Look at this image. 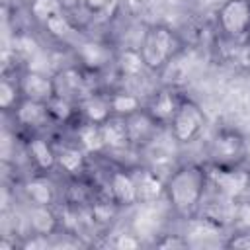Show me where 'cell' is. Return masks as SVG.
Listing matches in <instances>:
<instances>
[{"label": "cell", "mask_w": 250, "mask_h": 250, "mask_svg": "<svg viewBox=\"0 0 250 250\" xmlns=\"http://www.w3.org/2000/svg\"><path fill=\"white\" fill-rule=\"evenodd\" d=\"M209 189V168L201 162H184L164 180V199L170 213L178 219L191 221L201 213Z\"/></svg>", "instance_id": "6da1fadb"}, {"label": "cell", "mask_w": 250, "mask_h": 250, "mask_svg": "<svg viewBox=\"0 0 250 250\" xmlns=\"http://www.w3.org/2000/svg\"><path fill=\"white\" fill-rule=\"evenodd\" d=\"M184 49H186L184 37L166 23L146 25L139 43V53L148 72L164 70L176 57L184 53Z\"/></svg>", "instance_id": "7a4b0ae2"}, {"label": "cell", "mask_w": 250, "mask_h": 250, "mask_svg": "<svg viewBox=\"0 0 250 250\" xmlns=\"http://www.w3.org/2000/svg\"><path fill=\"white\" fill-rule=\"evenodd\" d=\"M219 35L238 47L250 45V0H225L215 14Z\"/></svg>", "instance_id": "3957f363"}, {"label": "cell", "mask_w": 250, "mask_h": 250, "mask_svg": "<svg viewBox=\"0 0 250 250\" xmlns=\"http://www.w3.org/2000/svg\"><path fill=\"white\" fill-rule=\"evenodd\" d=\"M248 148L240 131L232 127H219L209 143L207 164L213 168H236L244 166Z\"/></svg>", "instance_id": "277c9868"}, {"label": "cell", "mask_w": 250, "mask_h": 250, "mask_svg": "<svg viewBox=\"0 0 250 250\" xmlns=\"http://www.w3.org/2000/svg\"><path fill=\"white\" fill-rule=\"evenodd\" d=\"M205 125H207L205 111L201 109V105L197 102H193L189 96H186L182 105L178 107L174 119L168 125V133H170L172 141H176L178 145H189L201 135Z\"/></svg>", "instance_id": "5b68a950"}, {"label": "cell", "mask_w": 250, "mask_h": 250, "mask_svg": "<svg viewBox=\"0 0 250 250\" xmlns=\"http://www.w3.org/2000/svg\"><path fill=\"white\" fill-rule=\"evenodd\" d=\"M90 70H86L82 64H68L59 68L53 74V86H55V96L72 100V102H80L84 96H88L90 92H94L92 82H90Z\"/></svg>", "instance_id": "8992f818"}, {"label": "cell", "mask_w": 250, "mask_h": 250, "mask_svg": "<svg viewBox=\"0 0 250 250\" xmlns=\"http://www.w3.org/2000/svg\"><path fill=\"white\" fill-rule=\"evenodd\" d=\"M207 168H209V188H215L221 197L234 201L250 189V172L244 166L213 168L207 164Z\"/></svg>", "instance_id": "52a82bcc"}, {"label": "cell", "mask_w": 250, "mask_h": 250, "mask_svg": "<svg viewBox=\"0 0 250 250\" xmlns=\"http://www.w3.org/2000/svg\"><path fill=\"white\" fill-rule=\"evenodd\" d=\"M186 96L188 94H184L176 86H162V88L154 90L152 96L146 100L145 111L154 119V123L160 129H168L170 121L174 119V115H176V111L182 105Z\"/></svg>", "instance_id": "ba28073f"}, {"label": "cell", "mask_w": 250, "mask_h": 250, "mask_svg": "<svg viewBox=\"0 0 250 250\" xmlns=\"http://www.w3.org/2000/svg\"><path fill=\"white\" fill-rule=\"evenodd\" d=\"M105 195L115 205H119L121 209L137 205L139 197H137V186H135L133 170L131 168H113L111 172H107Z\"/></svg>", "instance_id": "9c48e42d"}, {"label": "cell", "mask_w": 250, "mask_h": 250, "mask_svg": "<svg viewBox=\"0 0 250 250\" xmlns=\"http://www.w3.org/2000/svg\"><path fill=\"white\" fill-rule=\"evenodd\" d=\"M12 117H14L16 125L21 131H25L27 135L41 133L43 129L53 125V119H51L47 104L45 102H35V100H25V98L14 109Z\"/></svg>", "instance_id": "30bf717a"}, {"label": "cell", "mask_w": 250, "mask_h": 250, "mask_svg": "<svg viewBox=\"0 0 250 250\" xmlns=\"http://www.w3.org/2000/svg\"><path fill=\"white\" fill-rule=\"evenodd\" d=\"M25 154L35 174H51L57 170V146L41 133L25 135Z\"/></svg>", "instance_id": "8fae6325"}, {"label": "cell", "mask_w": 250, "mask_h": 250, "mask_svg": "<svg viewBox=\"0 0 250 250\" xmlns=\"http://www.w3.org/2000/svg\"><path fill=\"white\" fill-rule=\"evenodd\" d=\"M76 57L78 64H82L90 72H100L102 68L109 66L111 62L115 64V53L107 43L102 41H80L76 43Z\"/></svg>", "instance_id": "7c38bea8"}, {"label": "cell", "mask_w": 250, "mask_h": 250, "mask_svg": "<svg viewBox=\"0 0 250 250\" xmlns=\"http://www.w3.org/2000/svg\"><path fill=\"white\" fill-rule=\"evenodd\" d=\"M125 123H127V133H129V143H131V148H145L148 146L152 141H156V135L158 131H162L154 119L143 109H139L137 113L125 117Z\"/></svg>", "instance_id": "4fadbf2b"}, {"label": "cell", "mask_w": 250, "mask_h": 250, "mask_svg": "<svg viewBox=\"0 0 250 250\" xmlns=\"http://www.w3.org/2000/svg\"><path fill=\"white\" fill-rule=\"evenodd\" d=\"M27 227L31 234L53 236L62 232V223L53 209V205H33L29 203L27 209Z\"/></svg>", "instance_id": "5bb4252c"}, {"label": "cell", "mask_w": 250, "mask_h": 250, "mask_svg": "<svg viewBox=\"0 0 250 250\" xmlns=\"http://www.w3.org/2000/svg\"><path fill=\"white\" fill-rule=\"evenodd\" d=\"M78 111H80L82 121L96 123V125L105 123L113 115L111 102H109V92H100V90L90 92L88 96H84L78 102Z\"/></svg>", "instance_id": "9a60e30c"}, {"label": "cell", "mask_w": 250, "mask_h": 250, "mask_svg": "<svg viewBox=\"0 0 250 250\" xmlns=\"http://www.w3.org/2000/svg\"><path fill=\"white\" fill-rule=\"evenodd\" d=\"M20 86L21 94L25 100H35V102H49L55 96V86H53V74H43L37 70H23L20 72Z\"/></svg>", "instance_id": "2e32d148"}, {"label": "cell", "mask_w": 250, "mask_h": 250, "mask_svg": "<svg viewBox=\"0 0 250 250\" xmlns=\"http://www.w3.org/2000/svg\"><path fill=\"white\" fill-rule=\"evenodd\" d=\"M88 166V152L74 141L57 146V168L68 178H80Z\"/></svg>", "instance_id": "e0dca14e"}, {"label": "cell", "mask_w": 250, "mask_h": 250, "mask_svg": "<svg viewBox=\"0 0 250 250\" xmlns=\"http://www.w3.org/2000/svg\"><path fill=\"white\" fill-rule=\"evenodd\" d=\"M135 186H137V197L139 203H152L160 201L164 197V180L150 168H131Z\"/></svg>", "instance_id": "ac0fdd59"}, {"label": "cell", "mask_w": 250, "mask_h": 250, "mask_svg": "<svg viewBox=\"0 0 250 250\" xmlns=\"http://www.w3.org/2000/svg\"><path fill=\"white\" fill-rule=\"evenodd\" d=\"M23 193L33 205H55L57 189L49 180V174H33L23 184Z\"/></svg>", "instance_id": "d6986e66"}, {"label": "cell", "mask_w": 250, "mask_h": 250, "mask_svg": "<svg viewBox=\"0 0 250 250\" xmlns=\"http://www.w3.org/2000/svg\"><path fill=\"white\" fill-rule=\"evenodd\" d=\"M53 125H61V127H76L82 119H80V111H78V102L61 98V96H53L47 102Z\"/></svg>", "instance_id": "ffe728a7"}, {"label": "cell", "mask_w": 250, "mask_h": 250, "mask_svg": "<svg viewBox=\"0 0 250 250\" xmlns=\"http://www.w3.org/2000/svg\"><path fill=\"white\" fill-rule=\"evenodd\" d=\"M102 135H104L105 150H113V152H117V150L131 148L125 117L111 115L105 123H102Z\"/></svg>", "instance_id": "44dd1931"}, {"label": "cell", "mask_w": 250, "mask_h": 250, "mask_svg": "<svg viewBox=\"0 0 250 250\" xmlns=\"http://www.w3.org/2000/svg\"><path fill=\"white\" fill-rule=\"evenodd\" d=\"M74 141L90 154H100L105 150L104 145V135H102V125L96 123H88V121H80L74 127Z\"/></svg>", "instance_id": "7402d4cb"}, {"label": "cell", "mask_w": 250, "mask_h": 250, "mask_svg": "<svg viewBox=\"0 0 250 250\" xmlns=\"http://www.w3.org/2000/svg\"><path fill=\"white\" fill-rule=\"evenodd\" d=\"M23 100L21 86H20V72H8L4 70V76L0 80V109L4 113H14V109Z\"/></svg>", "instance_id": "603a6c76"}, {"label": "cell", "mask_w": 250, "mask_h": 250, "mask_svg": "<svg viewBox=\"0 0 250 250\" xmlns=\"http://www.w3.org/2000/svg\"><path fill=\"white\" fill-rule=\"evenodd\" d=\"M27 12L35 23L45 27L51 20L64 14L66 6H64V0H29Z\"/></svg>", "instance_id": "cb8c5ba5"}, {"label": "cell", "mask_w": 250, "mask_h": 250, "mask_svg": "<svg viewBox=\"0 0 250 250\" xmlns=\"http://www.w3.org/2000/svg\"><path fill=\"white\" fill-rule=\"evenodd\" d=\"M115 66L119 68V72L123 76H131V78H135V76H139V74H143L146 70L145 61H143V57L139 53V47L123 49V51L115 53Z\"/></svg>", "instance_id": "d4e9b609"}, {"label": "cell", "mask_w": 250, "mask_h": 250, "mask_svg": "<svg viewBox=\"0 0 250 250\" xmlns=\"http://www.w3.org/2000/svg\"><path fill=\"white\" fill-rule=\"evenodd\" d=\"M109 102H111V111L117 117H129L145 107V104L141 102L139 96H135L131 92H123V90L109 92Z\"/></svg>", "instance_id": "484cf974"}, {"label": "cell", "mask_w": 250, "mask_h": 250, "mask_svg": "<svg viewBox=\"0 0 250 250\" xmlns=\"http://www.w3.org/2000/svg\"><path fill=\"white\" fill-rule=\"evenodd\" d=\"M121 0H80V8L92 18H104L115 10Z\"/></svg>", "instance_id": "4316f807"}, {"label": "cell", "mask_w": 250, "mask_h": 250, "mask_svg": "<svg viewBox=\"0 0 250 250\" xmlns=\"http://www.w3.org/2000/svg\"><path fill=\"white\" fill-rule=\"evenodd\" d=\"M225 248H242V250H250V227L244 229H236L232 230L227 240L223 242Z\"/></svg>", "instance_id": "83f0119b"}, {"label": "cell", "mask_w": 250, "mask_h": 250, "mask_svg": "<svg viewBox=\"0 0 250 250\" xmlns=\"http://www.w3.org/2000/svg\"><path fill=\"white\" fill-rule=\"evenodd\" d=\"M156 248H188L189 240L182 234H160L152 242Z\"/></svg>", "instance_id": "f1b7e54d"}, {"label": "cell", "mask_w": 250, "mask_h": 250, "mask_svg": "<svg viewBox=\"0 0 250 250\" xmlns=\"http://www.w3.org/2000/svg\"><path fill=\"white\" fill-rule=\"evenodd\" d=\"M113 246L119 248V250H123V248H137V246H141V238L135 232H127V234L123 232V234H119L115 238Z\"/></svg>", "instance_id": "f546056e"}]
</instances>
